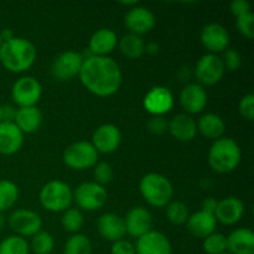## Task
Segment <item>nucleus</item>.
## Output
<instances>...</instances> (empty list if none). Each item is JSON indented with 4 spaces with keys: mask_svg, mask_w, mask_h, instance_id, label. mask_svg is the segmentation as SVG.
Segmentation results:
<instances>
[{
    "mask_svg": "<svg viewBox=\"0 0 254 254\" xmlns=\"http://www.w3.org/2000/svg\"><path fill=\"white\" fill-rule=\"evenodd\" d=\"M171 243L164 233L149 231L136 240L135 254H171Z\"/></svg>",
    "mask_w": 254,
    "mask_h": 254,
    "instance_id": "nucleus-18",
    "label": "nucleus"
},
{
    "mask_svg": "<svg viewBox=\"0 0 254 254\" xmlns=\"http://www.w3.org/2000/svg\"><path fill=\"white\" fill-rule=\"evenodd\" d=\"M200 40L208 54L216 55L227 50L228 45H230V34H228L227 29L221 24L211 22L201 30Z\"/></svg>",
    "mask_w": 254,
    "mask_h": 254,
    "instance_id": "nucleus-13",
    "label": "nucleus"
},
{
    "mask_svg": "<svg viewBox=\"0 0 254 254\" xmlns=\"http://www.w3.org/2000/svg\"><path fill=\"white\" fill-rule=\"evenodd\" d=\"M108 198V193L104 186L98 185L94 181L83 183L77 186L73 191V201L77 207L83 211H97L103 207Z\"/></svg>",
    "mask_w": 254,
    "mask_h": 254,
    "instance_id": "nucleus-7",
    "label": "nucleus"
},
{
    "mask_svg": "<svg viewBox=\"0 0 254 254\" xmlns=\"http://www.w3.org/2000/svg\"><path fill=\"white\" fill-rule=\"evenodd\" d=\"M124 24L129 30V34L141 36L148 34L155 26V16L148 7L135 5L128 10L124 17Z\"/></svg>",
    "mask_w": 254,
    "mask_h": 254,
    "instance_id": "nucleus-15",
    "label": "nucleus"
},
{
    "mask_svg": "<svg viewBox=\"0 0 254 254\" xmlns=\"http://www.w3.org/2000/svg\"><path fill=\"white\" fill-rule=\"evenodd\" d=\"M19 198V188L10 180H0V213L9 210Z\"/></svg>",
    "mask_w": 254,
    "mask_h": 254,
    "instance_id": "nucleus-29",
    "label": "nucleus"
},
{
    "mask_svg": "<svg viewBox=\"0 0 254 254\" xmlns=\"http://www.w3.org/2000/svg\"><path fill=\"white\" fill-rule=\"evenodd\" d=\"M16 111L12 106H2V122H14Z\"/></svg>",
    "mask_w": 254,
    "mask_h": 254,
    "instance_id": "nucleus-44",
    "label": "nucleus"
},
{
    "mask_svg": "<svg viewBox=\"0 0 254 254\" xmlns=\"http://www.w3.org/2000/svg\"><path fill=\"white\" fill-rule=\"evenodd\" d=\"M236 26H237L238 32L243 37H246L247 40H252L254 37V15L252 14V11L237 17Z\"/></svg>",
    "mask_w": 254,
    "mask_h": 254,
    "instance_id": "nucleus-37",
    "label": "nucleus"
},
{
    "mask_svg": "<svg viewBox=\"0 0 254 254\" xmlns=\"http://www.w3.org/2000/svg\"><path fill=\"white\" fill-rule=\"evenodd\" d=\"M40 203L50 212H64L73 202V191L68 184L61 180H51L40 190Z\"/></svg>",
    "mask_w": 254,
    "mask_h": 254,
    "instance_id": "nucleus-5",
    "label": "nucleus"
},
{
    "mask_svg": "<svg viewBox=\"0 0 254 254\" xmlns=\"http://www.w3.org/2000/svg\"><path fill=\"white\" fill-rule=\"evenodd\" d=\"M24 144V134L14 122L0 123V154L12 155L21 149Z\"/></svg>",
    "mask_w": 254,
    "mask_h": 254,
    "instance_id": "nucleus-20",
    "label": "nucleus"
},
{
    "mask_svg": "<svg viewBox=\"0 0 254 254\" xmlns=\"http://www.w3.org/2000/svg\"><path fill=\"white\" fill-rule=\"evenodd\" d=\"M14 123L22 131V134H32L41 127L42 113L37 107L17 108Z\"/></svg>",
    "mask_w": 254,
    "mask_h": 254,
    "instance_id": "nucleus-26",
    "label": "nucleus"
},
{
    "mask_svg": "<svg viewBox=\"0 0 254 254\" xmlns=\"http://www.w3.org/2000/svg\"><path fill=\"white\" fill-rule=\"evenodd\" d=\"M1 44H2V39H1V35H0V46H1Z\"/></svg>",
    "mask_w": 254,
    "mask_h": 254,
    "instance_id": "nucleus-49",
    "label": "nucleus"
},
{
    "mask_svg": "<svg viewBox=\"0 0 254 254\" xmlns=\"http://www.w3.org/2000/svg\"><path fill=\"white\" fill-rule=\"evenodd\" d=\"M79 81L84 88L97 97H111L122 86V69L109 56H87L79 71Z\"/></svg>",
    "mask_w": 254,
    "mask_h": 254,
    "instance_id": "nucleus-1",
    "label": "nucleus"
},
{
    "mask_svg": "<svg viewBox=\"0 0 254 254\" xmlns=\"http://www.w3.org/2000/svg\"><path fill=\"white\" fill-rule=\"evenodd\" d=\"M119 50L122 54L130 60L140 59L145 54V42L141 36L133 34H127L118 41Z\"/></svg>",
    "mask_w": 254,
    "mask_h": 254,
    "instance_id": "nucleus-28",
    "label": "nucleus"
},
{
    "mask_svg": "<svg viewBox=\"0 0 254 254\" xmlns=\"http://www.w3.org/2000/svg\"><path fill=\"white\" fill-rule=\"evenodd\" d=\"M122 141V133L114 124H102L94 130L92 135V145L102 154H112L119 148Z\"/></svg>",
    "mask_w": 254,
    "mask_h": 254,
    "instance_id": "nucleus-14",
    "label": "nucleus"
},
{
    "mask_svg": "<svg viewBox=\"0 0 254 254\" xmlns=\"http://www.w3.org/2000/svg\"><path fill=\"white\" fill-rule=\"evenodd\" d=\"M143 106L153 117H164L173 109L174 96L166 87L155 86L145 94Z\"/></svg>",
    "mask_w": 254,
    "mask_h": 254,
    "instance_id": "nucleus-12",
    "label": "nucleus"
},
{
    "mask_svg": "<svg viewBox=\"0 0 254 254\" xmlns=\"http://www.w3.org/2000/svg\"><path fill=\"white\" fill-rule=\"evenodd\" d=\"M148 129L151 134L155 135H161L168 130V122L164 117H153L148 122Z\"/></svg>",
    "mask_w": 254,
    "mask_h": 254,
    "instance_id": "nucleus-40",
    "label": "nucleus"
},
{
    "mask_svg": "<svg viewBox=\"0 0 254 254\" xmlns=\"http://www.w3.org/2000/svg\"><path fill=\"white\" fill-rule=\"evenodd\" d=\"M113 168H112L111 164H108L107 161H99V163H97L96 165L93 166L94 183L98 184V185H108V184L113 180Z\"/></svg>",
    "mask_w": 254,
    "mask_h": 254,
    "instance_id": "nucleus-36",
    "label": "nucleus"
},
{
    "mask_svg": "<svg viewBox=\"0 0 254 254\" xmlns=\"http://www.w3.org/2000/svg\"><path fill=\"white\" fill-rule=\"evenodd\" d=\"M124 225H126L127 235L138 240L139 237L151 231L153 218L145 207L136 206L128 211L124 218Z\"/></svg>",
    "mask_w": 254,
    "mask_h": 254,
    "instance_id": "nucleus-17",
    "label": "nucleus"
},
{
    "mask_svg": "<svg viewBox=\"0 0 254 254\" xmlns=\"http://www.w3.org/2000/svg\"><path fill=\"white\" fill-rule=\"evenodd\" d=\"M180 104L189 116L201 113L207 104V92L200 83H188L180 92Z\"/></svg>",
    "mask_w": 254,
    "mask_h": 254,
    "instance_id": "nucleus-16",
    "label": "nucleus"
},
{
    "mask_svg": "<svg viewBox=\"0 0 254 254\" xmlns=\"http://www.w3.org/2000/svg\"><path fill=\"white\" fill-rule=\"evenodd\" d=\"M202 247L207 254H223L227 252V237L222 233L213 232L203 238Z\"/></svg>",
    "mask_w": 254,
    "mask_h": 254,
    "instance_id": "nucleus-35",
    "label": "nucleus"
},
{
    "mask_svg": "<svg viewBox=\"0 0 254 254\" xmlns=\"http://www.w3.org/2000/svg\"><path fill=\"white\" fill-rule=\"evenodd\" d=\"M166 207V218H168L169 222L171 225L180 226L186 223V221L189 220V208L181 201H170Z\"/></svg>",
    "mask_w": 254,
    "mask_h": 254,
    "instance_id": "nucleus-32",
    "label": "nucleus"
},
{
    "mask_svg": "<svg viewBox=\"0 0 254 254\" xmlns=\"http://www.w3.org/2000/svg\"><path fill=\"white\" fill-rule=\"evenodd\" d=\"M2 122V106H0V123Z\"/></svg>",
    "mask_w": 254,
    "mask_h": 254,
    "instance_id": "nucleus-48",
    "label": "nucleus"
},
{
    "mask_svg": "<svg viewBox=\"0 0 254 254\" xmlns=\"http://www.w3.org/2000/svg\"><path fill=\"white\" fill-rule=\"evenodd\" d=\"M9 226L16 236L20 237H34L41 231L42 220L39 213L27 208L14 211L9 217Z\"/></svg>",
    "mask_w": 254,
    "mask_h": 254,
    "instance_id": "nucleus-11",
    "label": "nucleus"
},
{
    "mask_svg": "<svg viewBox=\"0 0 254 254\" xmlns=\"http://www.w3.org/2000/svg\"><path fill=\"white\" fill-rule=\"evenodd\" d=\"M197 131H200L205 138L212 139L213 141L222 138L226 130V123L218 114L206 113L200 117L197 122Z\"/></svg>",
    "mask_w": 254,
    "mask_h": 254,
    "instance_id": "nucleus-27",
    "label": "nucleus"
},
{
    "mask_svg": "<svg viewBox=\"0 0 254 254\" xmlns=\"http://www.w3.org/2000/svg\"><path fill=\"white\" fill-rule=\"evenodd\" d=\"M217 203L218 201L216 200L215 197H206L202 200V203H201V210L205 211V212L212 213L215 215V211L217 208Z\"/></svg>",
    "mask_w": 254,
    "mask_h": 254,
    "instance_id": "nucleus-43",
    "label": "nucleus"
},
{
    "mask_svg": "<svg viewBox=\"0 0 254 254\" xmlns=\"http://www.w3.org/2000/svg\"><path fill=\"white\" fill-rule=\"evenodd\" d=\"M242 151L232 138L222 136L213 141L208 151V164L217 174L232 173L240 165Z\"/></svg>",
    "mask_w": 254,
    "mask_h": 254,
    "instance_id": "nucleus-3",
    "label": "nucleus"
},
{
    "mask_svg": "<svg viewBox=\"0 0 254 254\" xmlns=\"http://www.w3.org/2000/svg\"><path fill=\"white\" fill-rule=\"evenodd\" d=\"M160 50L159 45L156 42H149V44H145V52H148L149 55H156Z\"/></svg>",
    "mask_w": 254,
    "mask_h": 254,
    "instance_id": "nucleus-45",
    "label": "nucleus"
},
{
    "mask_svg": "<svg viewBox=\"0 0 254 254\" xmlns=\"http://www.w3.org/2000/svg\"><path fill=\"white\" fill-rule=\"evenodd\" d=\"M64 254H92V243L87 236L74 233L64 243Z\"/></svg>",
    "mask_w": 254,
    "mask_h": 254,
    "instance_id": "nucleus-30",
    "label": "nucleus"
},
{
    "mask_svg": "<svg viewBox=\"0 0 254 254\" xmlns=\"http://www.w3.org/2000/svg\"><path fill=\"white\" fill-rule=\"evenodd\" d=\"M36 56L35 45L24 37H14L0 46V62L12 73H21L31 68Z\"/></svg>",
    "mask_w": 254,
    "mask_h": 254,
    "instance_id": "nucleus-2",
    "label": "nucleus"
},
{
    "mask_svg": "<svg viewBox=\"0 0 254 254\" xmlns=\"http://www.w3.org/2000/svg\"><path fill=\"white\" fill-rule=\"evenodd\" d=\"M54 237L46 231H40L32 237L31 250L35 254H50L54 251Z\"/></svg>",
    "mask_w": 254,
    "mask_h": 254,
    "instance_id": "nucleus-34",
    "label": "nucleus"
},
{
    "mask_svg": "<svg viewBox=\"0 0 254 254\" xmlns=\"http://www.w3.org/2000/svg\"><path fill=\"white\" fill-rule=\"evenodd\" d=\"M168 130L179 141H191L197 134L195 119L186 113H181L168 122Z\"/></svg>",
    "mask_w": 254,
    "mask_h": 254,
    "instance_id": "nucleus-23",
    "label": "nucleus"
},
{
    "mask_svg": "<svg viewBox=\"0 0 254 254\" xmlns=\"http://www.w3.org/2000/svg\"><path fill=\"white\" fill-rule=\"evenodd\" d=\"M62 227L66 232L78 233L84 225V216L79 208H67L61 218Z\"/></svg>",
    "mask_w": 254,
    "mask_h": 254,
    "instance_id": "nucleus-31",
    "label": "nucleus"
},
{
    "mask_svg": "<svg viewBox=\"0 0 254 254\" xmlns=\"http://www.w3.org/2000/svg\"><path fill=\"white\" fill-rule=\"evenodd\" d=\"M97 228L102 238H104L108 242H117L119 240H123L126 232V225H124V218L116 213H104L98 218Z\"/></svg>",
    "mask_w": 254,
    "mask_h": 254,
    "instance_id": "nucleus-21",
    "label": "nucleus"
},
{
    "mask_svg": "<svg viewBox=\"0 0 254 254\" xmlns=\"http://www.w3.org/2000/svg\"><path fill=\"white\" fill-rule=\"evenodd\" d=\"M118 45L117 34L111 29H99L89 39L88 50L92 56H108Z\"/></svg>",
    "mask_w": 254,
    "mask_h": 254,
    "instance_id": "nucleus-22",
    "label": "nucleus"
},
{
    "mask_svg": "<svg viewBox=\"0 0 254 254\" xmlns=\"http://www.w3.org/2000/svg\"><path fill=\"white\" fill-rule=\"evenodd\" d=\"M84 56L77 51H64L55 59L51 66V73L60 82L71 81L79 74Z\"/></svg>",
    "mask_w": 254,
    "mask_h": 254,
    "instance_id": "nucleus-9",
    "label": "nucleus"
},
{
    "mask_svg": "<svg viewBox=\"0 0 254 254\" xmlns=\"http://www.w3.org/2000/svg\"><path fill=\"white\" fill-rule=\"evenodd\" d=\"M111 254H135V246L123 238L112 245Z\"/></svg>",
    "mask_w": 254,
    "mask_h": 254,
    "instance_id": "nucleus-41",
    "label": "nucleus"
},
{
    "mask_svg": "<svg viewBox=\"0 0 254 254\" xmlns=\"http://www.w3.org/2000/svg\"><path fill=\"white\" fill-rule=\"evenodd\" d=\"M223 254H230V253H228V252H226V253H223Z\"/></svg>",
    "mask_w": 254,
    "mask_h": 254,
    "instance_id": "nucleus-50",
    "label": "nucleus"
},
{
    "mask_svg": "<svg viewBox=\"0 0 254 254\" xmlns=\"http://www.w3.org/2000/svg\"><path fill=\"white\" fill-rule=\"evenodd\" d=\"M225 74V66L220 56L206 54L201 57L195 66V77L201 86L217 84Z\"/></svg>",
    "mask_w": 254,
    "mask_h": 254,
    "instance_id": "nucleus-10",
    "label": "nucleus"
},
{
    "mask_svg": "<svg viewBox=\"0 0 254 254\" xmlns=\"http://www.w3.org/2000/svg\"><path fill=\"white\" fill-rule=\"evenodd\" d=\"M230 254H254V233L250 228H237L227 237Z\"/></svg>",
    "mask_w": 254,
    "mask_h": 254,
    "instance_id": "nucleus-25",
    "label": "nucleus"
},
{
    "mask_svg": "<svg viewBox=\"0 0 254 254\" xmlns=\"http://www.w3.org/2000/svg\"><path fill=\"white\" fill-rule=\"evenodd\" d=\"M64 163L73 170H87L98 163V151L91 141H76L64 151Z\"/></svg>",
    "mask_w": 254,
    "mask_h": 254,
    "instance_id": "nucleus-6",
    "label": "nucleus"
},
{
    "mask_svg": "<svg viewBox=\"0 0 254 254\" xmlns=\"http://www.w3.org/2000/svg\"><path fill=\"white\" fill-rule=\"evenodd\" d=\"M4 226H5V217L2 213H0V231L4 228Z\"/></svg>",
    "mask_w": 254,
    "mask_h": 254,
    "instance_id": "nucleus-47",
    "label": "nucleus"
},
{
    "mask_svg": "<svg viewBox=\"0 0 254 254\" xmlns=\"http://www.w3.org/2000/svg\"><path fill=\"white\" fill-rule=\"evenodd\" d=\"M42 94V87L35 77L24 76L16 79L11 89L12 101L19 108L36 107Z\"/></svg>",
    "mask_w": 254,
    "mask_h": 254,
    "instance_id": "nucleus-8",
    "label": "nucleus"
},
{
    "mask_svg": "<svg viewBox=\"0 0 254 254\" xmlns=\"http://www.w3.org/2000/svg\"><path fill=\"white\" fill-rule=\"evenodd\" d=\"M243 215H245V203L241 198L235 196H230L218 201L217 208L215 211L217 222L226 226H232L240 222Z\"/></svg>",
    "mask_w": 254,
    "mask_h": 254,
    "instance_id": "nucleus-19",
    "label": "nucleus"
},
{
    "mask_svg": "<svg viewBox=\"0 0 254 254\" xmlns=\"http://www.w3.org/2000/svg\"><path fill=\"white\" fill-rule=\"evenodd\" d=\"M189 232L197 238H206L207 236L212 235L217 227V220L212 213L205 212L200 210L193 215L189 216V220L186 221Z\"/></svg>",
    "mask_w": 254,
    "mask_h": 254,
    "instance_id": "nucleus-24",
    "label": "nucleus"
},
{
    "mask_svg": "<svg viewBox=\"0 0 254 254\" xmlns=\"http://www.w3.org/2000/svg\"><path fill=\"white\" fill-rule=\"evenodd\" d=\"M139 190L144 200L153 207H165L173 201V184L161 174L149 173L144 175L139 183Z\"/></svg>",
    "mask_w": 254,
    "mask_h": 254,
    "instance_id": "nucleus-4",
    "label": "nucleus"
},
{
    "mask_svg": "<svg viewBox=\"0 0 254 254\" xmlns=\"http://www.w3.org/2000/svg\"><path fill=\"white\" fill-rule=\"evenodd\" d=\"M0 35H1V39H2V42L5 41H9V40L14 39V32H12V30L10 29H4L2 31H0Z\"/></svg>",
    "mask_w": 254,
    "mask_h": 254,
    "instance_id": "nucleus-46",
    "label": "nucleus"
},
{
    "mask_svg": "<svg viewBox=\"0 0 254 254\" xmlns=\"http://www.w3.org/2000/svg\"><path fill=\"white\" fill-rule=\"evenodd\" d=\"M238 112L245 118L246 121L252 122L254 119V96L252 93L246 94L242 99H241L240 104H238Z\"/></svg>",
    "mask_w": 254,
    "mask_h": 254,
    "instance_id": "nucleus-39",
    "label": "nucleus"
},
{
    "mask_svg": "<svg viewBox=\"0 0 254 254\" xmlns=\"http://www.w3.org/2000/svg\"><path fill=\"white\" fill-rule=\"evenodd\" d=\"M29 243L20 236H9L0 243V254H29Z\"/></svg>",
    "mask_w": 254,
    "mask_h": 254,
    "instance_id": "nucleus-33",
    "label": "nucleus"
},
{
    "mask_svg": "<svg viewBox=\"0 0 254 254\" xmlns=\"http://www.w3.org/2000/svg\"><path fill=\"white\" fill-rule=\"evenodd\" d=\"M230 10L232 15H235L236 17H240L251 12V4L247 0H233L230 4Z\"/></svg>",
    "mask_w": 254,
    "mask_h": 254,
    "instance_id": "nucleus-42",
    "label": "nucleus"
},
{
    "mask_svg": "<svg viewBox=\"0 0 254 254\" xmlns=\"http://www.w3.org/2000/svg\"><path fill=\"white\" fill-rule=\"evenodd\" d=\"M223 66H225V69H228L231 72L237 71L241 67V64H242V59H241V55L237 50L235 49H227L225 52H223Z\"/></svg>",
    "mask_w": 254,
    "mask_h": 254,
    "instance_id": "nucleus-38",
    "label": "nucleus"
}]
</instances>
